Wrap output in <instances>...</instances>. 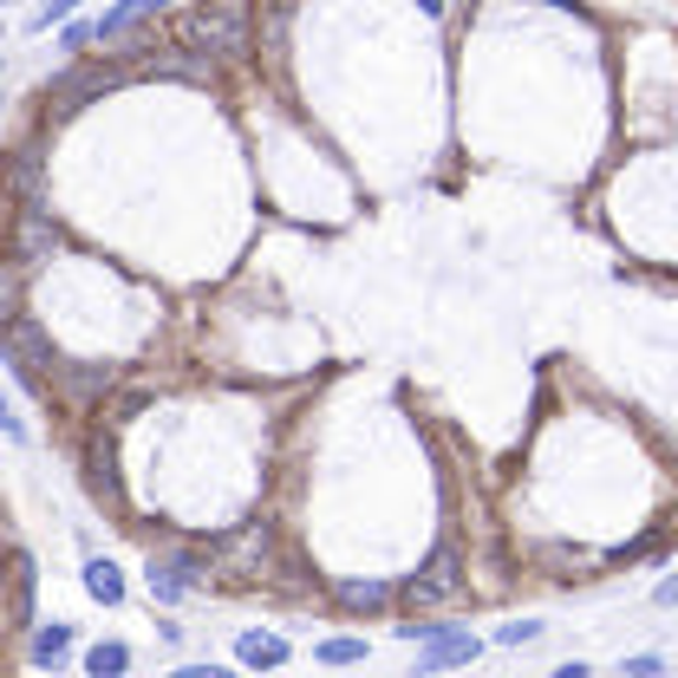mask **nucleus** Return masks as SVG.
I'll use <instances>...</instances> for the list:
<instances>
[{"instance_id": "obj_1", "label": "nucleus", "mask_w": 678, "mask_h": 678, "mask_svg": "<svg viewBox=\"0 0 678 678\" xmlns=\"http://www.w3.org/2000/svg\"><path fill=\"white\" fill-rule=\"evenodd\" d=\"M177 40L197 60H242L248 53V13L235 0H203V7L177 13Z\"/></svg>"}, {"instance_id": "obj_2", "label": "nucleus", "mask_w": 678, "mask_h": 678, "mask_svg": "<svg viewBox=\"0 0 678 678\" xmlns=\"http://www.w3.org/2000/svg\"><path fill=\"white\" fill-rule=\"evenodd\" d=\"M464 594V561H457V548H437L417 574L405 581V607L424 613V607H451Z\"/></svg>"}, {"instance_id": "obj_3", "label": "nucleus", "mask_w": 678, "mask_h": 678, "mask_svg": "<svg viewBox=\"0 0 678 678\" xmlns=\"http://www.w3.org/2000/svg\"><path fill=\"white\" fill-rule=\"evenodd\" d=\"M215 554H222L235 574H262V568H268V554H274V529H268V522H248V529L222 536V542H215Z\"/></svg>"}, {"instance_id": "obj_4", "label": "nucleus", "mask_w": 678, "mask_h": 678, "mask_svg": "<svg viewBox=\"0 0 678 678\" xmlns=\"http://www.w3.org/2000/svg\"><path fill=\"white\" fill-rule=\"evenodd\" d=\"M190 587H203V561L197 554H150V594L157 601H183Z\"/></svg>"}, {"instance_id": "obj_5", "label": "nucleus", "mask_w": 678, "mask_h": 678, "mask_svg": "<svg viewBox=\"0 0 678 678\" xmlns=\"http://www.w3.org/2000/svg\"><path fill=\"white\" fill-rule=\"evenodd\" d=\"M476 653H483V639H470V633H451V626H444V633H437V639L424 646V659H417V678H437L444 666H470Z\"/></svg>"}, {"instance_id": "obj_6", "label": "nucleus", "mask_w": 678, "mask_h": 678, "mask_svg": "<svg viewBox=\"0 0 678 678\" xmlns=\"http://www.w3.org/2000/svg\"><path fill=\"white\" fill-rule=\"evenodd\" d=\"M235 659L255 666V672H274V666H287V639L280 633H242L235 639Z\"/></svg>"}, {"instance_id": "obj_7", "label": "nucleus", "mask_w": 678, "mask_h": 678, "mask_svg": "<svg viewBox=\"0 0 678 678\" xmlns=\"http://www.w3.org/2000/svg\"><path fill=\"white\" fill-rule=\"evenodd\" d=\"M157 7H163V0H118V7H112V13H105L98 27H92V40H125L137 20H150Z\"/></svg>"}, {"instance_id": "obj_8", "label": "nucleus", "mask_w": 678, "mask_h": 678, "mask_svg": "<svg viewBox=\"0 0 678 678\" xmlns=\"http://www.w3.org/2000/svg\"><path fill=\"white\" fill-rule=\"evenodd\" d=\"M85 594L105 601V607H118V601H125V574H118L112 561H85Z\"/></svg>"}, {"instance_id": "obj_9", "label": "nucleus", "mask_w": 678, "mask_h": 678, "mask_svg": "<svg viewBox=\"0 0 678 678\" xmlns=\"http://www.w3.org/2000/svg\"><path fill=\"white\" fill-rule=\"evenodd\" d=\"M392 601V587L385 581H339V607H352V613H379Z\"/></svg>"}, {"instance_id": "obj_10", "label": "nucleus", "mask_w": 678, "mask_h": 678, "mask_svg": "<svg viewBox=\"0 0 678 678\" xmlns=\"http://www.w3.org/2000/svg\"><path fill=\"white\" fill-rule=\"evenodd\" d=\"M66 653H72V626H40L33 633V666H66Z\"/></svg>"}, {"instance_id": "obj_11", "label": "nucleus", "mask_w": 678, "mask_h": 678, "mask_svg": "<svg viewBox=\"0 0 678 678\" xmlns=\"http://www.w3.org/2000/svg\"><path fill=\"white\" fill-rule=\"evenodd\" d=\"M85 489H92L98 502H118V476H112V451H98V444H92V457H85Z\"/></svg>"}, {"instance_id": "obj_12", "label": "nucleus", "mask_w": 678, "mask_h": 678, "mask_svg": "<svg viewBox=\"0 0 678 678\" xmlns=\"http://www.w3.org/2000/svg\"><path fill=\"white\" fill-rule=\"evenodd\" d=\"M125 666H131V646H118V639H105V646H92V653H85V672H92V678H118Z\"/></svg>"}, {"instance_id": "obj_13", "label": "nucleus", "mask_w": 678, "mask_h": 678, "mask_svg": "<svg viewBox=\"0 0 678 678\" xmlns=\"http://www.w3.org/2000/svg\"><path fill=\"white\" fill-rule=\"evenodd\" d=\"M53 242H60V229H53L46 215H27V222H20V255H27V262H40Z\"/></svg>"}, {"instance_id": "obj_14", "label": "nucleus", "mask_w": 678, "mask_h": 678, "mask_svg": "<svg viewBox=\"0 0 678 678\" xmlns=\"http://www.w3.org/2000/svg\"><path fill=\"white\" fill-rule=\"evenodd\" d=\"M98 85H112V72H72V78H60V85H53V98H60V105H72V98H85V92H98Z\"/></svg>"}, {"instance_id": "obj_15", "label": "nucleus", "mask_w": 678, "mask_h": 678, "mask_svg": "<svg viewBox=\"0 0 678 678\" xmlns=\"http://www.w3.org/2000/svg\"><path fill=\"white\" fill-rule=\"evenodd\" d=\"M314 659H320V666H359V659H366V639H327Z\"/></svg>"}, {"instance_id": "obj_16", "label": "nucleus", "mask_w": 678, "mask_h": 678, "mask_svg": "<svg viewBox=\"0 0 678 678\" xmlns=\"http://www.w3.org/2000/svg\"><path fill=\"white\" fill-rule=\"evenodd\" d=\"M496 639L502 646H536L542 639V619H509V626H496Z\"/></svg>"}, {"instance_id": "obj_17", "label": "nucleus", "mask_w": 678, "mask_h": 678, "mask_svg": "<svg viewBox=\"0 0 678 678\" xmlns=\"http://www.w3.org/2000/svg\"><path fill=\"white\" fill-rule=\"evenodd\" d=\"M619 678H666V659L659 653H633V659H619Z\"/></svg>"}, {"instance_id": "obj_18", "label": "nucleus", "mask_w": 678, "mask_h": 678, "mask_svg": "<svg viewBox=\"0 0 678 678\" xmlns=\"http://www.w3.org/2000/svg\"><path fill=\"white\" fill-rule=\"evenodd\" d=\"M72 392H98V385H112V372H66Z\"/></svg>"}, {"instance_id": "obj_19", "label": "nucleus", "mask_w": 678, "mask_h": 678, "mask_svg": "<svg viewBox=\"0 0 678 678\" xmlns=\"http://www.w3.org/2000/svg\"><path fill=\"white\" fill-rule=\"evenodd\" d=\"M66 13H72V0H46V7L33 13V27H53V20H66Z\"/></svg>"}, {"instance_id": "obj_20", "label": "nucleus", "mask_w": 678, "mask_h": 678, "mask_svg": "<svg viewBox=\"0 0 678 678\" xmlns=\"http://www.w3.org/2000/svg\"><path fill=\"white\" fill-rule=\"evenodd\" d=\"M170 678H235V672L229 666H177Z\"/></svg>"}, {"instance_id": "obj_21", "label": "nucleus", "mask_w": 678, "mask_h": 678, "mask_svg": "<svg viewBox=\"0 0 678 678\" xmlns=\"http://www.w3.org/2000/svg\"><path fill=\"white\" fill-rule=\"evenodd\" d=\"M0 431H7V437H27V424L13 417V405H7V399H0Z\"/></svg>"}, {"instance_id": "obj_22", "label": "nucleus", "mask_w": 678, "mask_h": 678, "mask_svg": "<svg viewBox=\"0 0 678 678\" xmlns=\"http://www.w3.org/2000/svg\"><path fill=\"white\" fill-rule=\"evenodd\" d=\"M659 607H678V574L672 581H659Z\"/></svg>"}, {"instance_id": "obj_23", "label": "nucleus", "mask_w": 678, "mask_h": 678, "mask_svg": "<svg viewBox=\"0 0 678 678\" xmlns=\"http://www.w3.org/2000/svg\"><path fill=\"white\" fill-rule=\"evenodd\" d=\"M554 678H594V672H587L581 659H568V666H554Z\"/></svg>"}, {"instance_id": "obj_24", "label": "nucleus", "mask_w": 678, "mask_h": 678, "mask_svg": "<svg viewBox=\"0 0 678 678\" xmlns=\"http://www.w3.org/2000/svg\"><path fill=\"white\" fill-rule=\"evenodd\" d=\"M417 7H424V13H444V0H417Z\"/></svg>"}]
</instances>
